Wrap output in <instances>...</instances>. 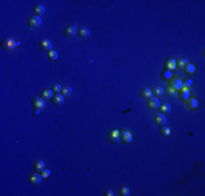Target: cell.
I'll return each mask as SVG.
<instances>
[{"label": "cell", "mask_w": 205, "mask_h": 196, "mask_svg": "<svg viewBox=\"0 0 205 196\" xmlns=\"http://www.w3.org/2000/svg\"><path fill=\"white\" fill-rule=\"evenodd\" d=\"M19 45H20V41H17L15 39H13V38L9 37V38H6V39L1 43V48L5 49V50H8V51H11V50L17 48V47H19Z\"/></svg>", "instance_id": "1"}, {"label": "cell", "mask_w": 205, "mask_h": 196, "mask_svg": "<svg viewBox=\"0 0 205 196\" xmlns=\"http://www.w3.org/2000/svg\"><path fill=\"white\" fill-rule=\"evenodd\" d=\"M120 133V141L124 144H131L132 141H133V136H132L131 132L128 130V129L123 128L119 131Z\"/></svg>", "instance_id": "2"}, {"label": "cell", "mask_w": 205, "mask_h": 196, "mask_svg": "<svg viewBox=\"0 0 205 196\" xmlns=\"http://www.w3.org/2000/svg\"><path fill=\"white\" fill-rule=\"evenodd\" d=\"M178 97L180 100L183 101H187L190 98V94H191V88L190 87H187V86H182L180 90H178Z\"/></svg>", "instance_id": "3"}, {"label": "cell", "mask_w": 205, "mask_h": 196, "mask_svg": "<svg viewBox=\"0 0 205 196\" xmlns=\"http://www.w3.org/2000/svg\"><path fill=\"white\" fill-rule=\"evenodd\" d=\"M107 139H108V142H110V143H112V144L118 143V141L120 139V133H119V130H111L109 133H108Z\"/></svg>", "instance_id": "4"}, {"label": "cell", "mask_w": 205, "mask_h": 196, "mask_svg": "<svg viewBox=\"0 0 205 196\" xmlns=\"http://www.w3.org/2000/svg\"><path fill=\"white\" fill-rule=\"evenodd\" d=\"M39 47H41V50H44V51L49 52L52 50V44L50 41L46 39V38H43L39 41Z\"/></svg>", "instance_id": "5"}, {"label": "cell", "mask_w": 205, "mask_h": 196, "mask_svg": "<svg viewBox=\"0 0 205 196\" xmlns=\"http://www.w3.org/2000/svg\"><path fill=\"white\" fill-rule=\"evenodd\" d=\"M28 26L32 28H36V27H38L41 23V19L39 16H36V15H32L28 18Z\"/></svg>", "instance_id": "6"}, {"label": "cell", "mask_w": 205, "mask_h": 196, "mask_svg": "<svg viewBox=\"0 0 205 196\" xmlns=\"http://www.w3.org/2000/svg\"><path fill=\"white\" fill-rule=\"evenodd\" d=\"M32 105H33L34 110H43L45 107V101L41 97H37L33 100Z\"/></svg>", "instance_id": "7"}, {"label": "cell", "mask_w": 205, "mask_h": 196, "mask_svg": "<svg viewBox=\"0 0 205 196\" xmlns=\"http://www.w3.org/2000/svg\"><path fill=\"white\" fill-rule=\"evenodd\" d=\"M159 106H160L159 105V100L156 97H150L147 99V107L150 110H157Z\"/></svg>", "instance_id": "8"}, {"label": "cell", "mask_w": 205, "mask_h": 196, "mask_svg": "<svg viewBox=\"0 0 205 196\" xmlns=\"http://www.w3.org/2000/svg\"><path fill=\"white\" fill-rule=\"evenodd\" d=\"M186 105L190 110H195V109L199 108V101H197V98H189L186 101Z\"/></svg>", "instance_id": "9"}, {"label": "cell", "mask_w": 205, "mask_h": 196, "mask_svg": "<svg viewBox=\"0 0 205 196\" xmlns=\"http://www.w3.org/2000/svg\"><path fill=\"white\" fill-rule=\"evenodd\" d=\"M176 68V60L172 58H168L167 60H165L164 62V69L165 70H169L172 71Z\"/></svg>", "instance_id": "10"}, {"label": "cell", "mask_w": 205, "mask_h": 196, "mask_svg": "<svg viewBox=\"0 0 205 196\" xmlns=\"http://www.w3.org/2000/svg\"><path fill=\"white\" fill-rule=\"evenodd\" d=\"M41 179H43V178H41V174H38V172L32 173L30 175V182H31V184H33V185H38L39 183H41Z\"/></svg>", "instance_id": "11"}, {"label": "cell", "mask_w": 205, "mask_h": 196, "mask_svg": "<svg viewBox=\"0 0 205 196\" xmlns=\"http://www.w3.org/2000/svg\"><path fill=\"white\" fill-rule=\"evenodd\" d=\"M78 30L75 26H68L63 30V34L64 36H68V37H73V36L77 35Z\"/></svg>", "instance_id": "12"}, {"label": "cell", "mask_w": 205, "mask_h": 196, "mask_svg": "<svg viewBox=\"0 0 205 196\" xmlns=\"http://www.w3.org/2000/svg\"><path fill=\"white\" fill-rule=\"evenodd\" d=\"M154 121H155V123L158 125V126H164V125L166 124V117H165V114L158 113L155 116Z\"/></svg>", "instance_id": "13"}, {"label": "cell", "mask_w": 205, "mask_h": 196, "mask_svg": "<svg viewBox=\"0 0 205 196\" xmlns=\"http://www.w3.org/2000/svg\"><path fill=\"white\" fill-rule=\"evenodd\" d=\"M50 100H51V103H54L55 106H60L61 103H63V96L60 95V94H55Z\"/></svg>", "instance_id": "14"}, {"label": "cell", "mask_w": 205, "mask_h": 196, "mask_svg": "<svg viewBox=\"0 0 205 196\" xmlns=\"http://www.w3.org/2000/svg\"><path fill=\"white\" fill-rule=\"evenodd\" d=\"M189 63V61L184 58H180L176 61V68H178L179 70H184L187 67V64Z\"/></svg>", "instance_id": "15"}, {"label": "cell", "mask_w": 205, "mask_h": 196, "mask_svg": "<svg viewBox=\"0 0 205 196\" xmlns=\"http://www.w3.org/2000/svg\"><path fill=\"white\" fill-rule=\"evenodd\" d=\"M33 12H34V14H35L36 16H39V18H41V16L44 15V13H45L44 5H35V7H34V9H33Z\"/></svg>", "instance_id": "16"}, {"label": "cell", "mask_w": 205, "mask_h": 196, "mask_svg": "<svg viewBox=\"0 0 205 196\" xmlns=\"http://www.w3.org/2000/svg\"><path fill=\"white\" fill-rule=\"evenodd\" d=\"M41 97L43 98L44 100H48V99H51V98H52V90H49V88H45L44 90H41Z\"/></svg>", "instance_id": "17"}, {"label": "cell", "mask_w": 205, "mask_h": 196, "mask_svg": "<svg viewBox=\"0 0 205 196\" xmlns=\"http://www.w3.org/2000/svg\"><path fill=\"white\" fill-rule=\"evenodd\" d=\"M170 85H171L172 87H175L177 90H179L181 87L183 86V82L181 81V79H179V77H176V79H172V81L170 82Z\"/></svg>", "instance_id": "18"}, {"label": "cell", "mask_w": 205, "mask_h": 196, "mask_svg": "<svg viewBox=\"0 0 205 196\" xmlns=\"http://www.w3.org/2000/svg\"><path fill=\"white\" fill-rule=\"evenodd\" d=\"M33 168L35 170V172H41L45 169V162L43 160H37L34 162Z\"/></svg>", "instance_id": "19"}, {"label": "cell", "mask_w": 205, "mask_h": 196, "mask_svg": "<svg viewBox=\"0 0 205 196\" xmlns=\"http://www.w3.org/2000/svg\"><path fill=\"white\" fill-rule=\"evenodd\" d=\"M158 110H159V113L167 114V113H169V112H170V110H171V107H170L169 103H163L161 106L158 107Z\"/></svg>", "instance_id": "20"}, {"label": "cell", "mask_w": 205, "mask_h": 196, "mask_svg": "<svg viewBox=\"0 0 205 196\" xmlns=\"http://www.w3.org/2000/svg\"><path fill=\"white\" fill-rule=\"evenodd\" d=\"M165 90L160 86H154L153 90H152V94H153L155 97H160V96L164 95Z\"/></svg>", "instance_id": "21"}, {"label": "cell", "mask_w": 205, "mask_h": 196, "mask_svg": "<svg viewBox=\"0 0 205 196\" xmlns=\"http://www.w3.org/2000/svg\"><path fill=\"white\" fill-rule=\"evenodd\" d=\"M78 35L81 38H88L90 36V31L86 27H80L78 30Z\"/></svg>", "instance_id": "22"}, {"label": "cell", "mask_w": 205, "mask_h": 196, "mask_svg": "<svg viewBox=\"0 0 205 196\" xmlns=\"http://www.w3.org/2000/svg\"><path fill=\"white\" fill-rule=\"evenodd\" d=\"M141 97L143 98V99H148V98L152 97V90H150V88H143L142 90H141Z\"/></svg>", "instance_id": "23"}, {"label": "cell", "mask_w": 205, "mask_h": 196, "mask_svg": "<svg viewBox=\"0 0 205 196\" xmlns=\"http://www.w3.org/2000/svg\"><path fill=\"white\" fill-rule=\"evenodd\" d=\"M165 93H166L167 95L168 96H175V95H177V93H178V90H176L175 87H172L171 85H168V86L165 88Z\"/></svg>", "instance_id": "24"}, {"label": "cell", "mask_w": 205, "mask_h": 196, "mask_svg": "<svg viewBox=\"0 0 205 196\" xmlns=\"http://www.w3.org/2000/svg\"><path fill=\"white\" fill-rule=\"evenodd\" d=\"M171 134V130H170L168 126H160V135L164 136V137H168Z\"/></svg>", "instance_id": "25"}, {"label": "cell", "mask_w": 205, "mask_h": 196, "mask_svg": "<svg viewBox=\"0 0 205 196\" xmlns=\"http://www.w3.org/2000/svg\"><path fill=\"white\" fill-rule=\"evenodd\" d=\"M183 71H184V72H186L187 74H193L194 72H195V65L189 62L188 64H187L186 69H184V70H183Z\"/></svg>", "instance_id": "26"}, {"label": "cell", "mask_w": 205, "mask_h": 196, "mask_svg": "<svg viewBox=\"0 0 205 196\" xmlns=\"http://www.w3.org/2000/svg\"><path fill=\"white\" fill-rule=\"evenodd\" d=\"M47 58H48V60H50V61H56V60L58 59V52L55 51V50H51V51L48 52V54H47Z\"/></svg>", "instance_id": "27"}, {"label": "cell", "mask_w": 205, "mask_h": 196, "mask_svg": "<svg viewBox=\"0 0 205 196\" xmlns=\"http://www.w3.org/2000/svg\"><path fill=\"white\" fill-rule=\"evenodd\" d=\"M161 77L164 80H171L172 77V71H169V70H164L163 72H161Z\"/></svg>", "instance_id": "28"}, {"label": "cell", "mask_w": 205, "mask_h": 196, "mask_svg": "<svg viewBox=\"0 0 205 196\" xmlns=\"http://www.w3.org/2000/svg\"><path fill=\"white\" fill-rule=\"evenodd\" d=\"M61 94H62L63 97H68L72 94V88L70 86H66L63 87L62 90H61Z\"/></svg>", "instance_id": "29"}, {"label": "cell", "mask_w": 205, "mask_h": 196, "mask_svg": "<svg viewBox=\"0 0 205 196\" xmlns=\"http://www.w3.org/2000/svg\"><path fill=\"white\" fill-rule=\"evenodd\" d=\"M119 194H120L121 196H128L129 194H130V190H129L127 186H122V188H120V190H119Z\"/></svg>", "instance_id": "30"}, {"label": "cell", "mask_w": 205, "mask_h": 196, "mask_svg": "<svg viewBox=\"0 0 205 196\" xmlns=\"http://www.w3.org/2000/svg\"><path fill=\"white\" fill-rule=\"evenodd\" d=\"M51 90H52V93H55V94H59V93L62 90V87H61L59 84H54L51 87Z\"/></svg>", "instance_id": "31"}, {"label": "cell", "mask_w": 205, "mask_h": 196, "mask_svg": "<svg viewBox=\"0 0 205 196\" xmlns=\"http://www.w3.org/2000/svg\"><path fill=\"white\" fill-rule=\"evenodd\" d=\"M41 175L43 179H48L50 177V170L49 169H44L43 171H41Z\"/></svg>", "instance_id": "32"}, {"label": "cell", "mask_w": 205, "mask_h": 196, "mask_svg": "<svg viewBox=\"0 0 205 196\" xmlns=\"http://www.w3.org/2000/svg\"><path fill=\"white\" fill-rule=\"evenodd\" d=\"M193 84V81H192V80H186V82H184V83H183V86H187V87H190L191 86V85Z\"/></svg>", "instance_id": "33"}, {"label": "cell", "mask_w": 205, "mask_h": 196, "mask_svg": "<svg viewBox=\"0 0 205 196\" xmlns=\"http://www.w3.org/2000/svg\"><path fill=\"white\" fill-rule=\"evenodd\" d=\"M104 195L105 196H112V195H114V193H112L111 190H108V191H106V192H105Z\"/></svg>", "instance_id": "34"}, {"label": "cell", "mask_w": 205, "mask_h": 196, "mask_svg": "<svg viewBox=\"0 0 205 196\" xmlns=\"http://www.w3.org/2000/svg\"><path fill=\"white\" fill-rule=\"evenodd\" d=\"M39 111H41V110H35V111H34V113H35V114H38Z\"/></svg>", "instance_id": "35"}]
</instances>
